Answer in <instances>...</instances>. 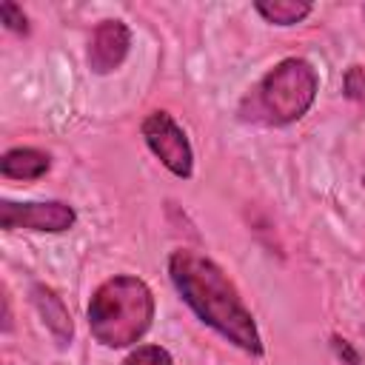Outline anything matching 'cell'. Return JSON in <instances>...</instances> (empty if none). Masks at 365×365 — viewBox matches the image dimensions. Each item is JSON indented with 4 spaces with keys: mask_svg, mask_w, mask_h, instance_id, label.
I'll return each mask as SVG.
<instances>
[{
    "mask_svg": "<svg viewBox=\"0 0 365 365\" xmlns=\"http://www.w3.org/2000/svg\"><path fill=\"white\" fill-rule=\"evenodd\" d=\"M317 91V68L302 57H285L248 88L240 103V120L268 128L291 125L311 111Z\"/></svg>",
    "mask_w": 365,
    "mask_h": 365,
    "instance_id": "3957f363",
    "label": "cell"
},
{
    "mask_svg": "<svg viewBox=\"0 0 365 365\" xmlns=\"http://www.w3.org/2000/svg\"><path fill=\"white\" fill-rule=\"evenodd\" d=\"M86 317L103 348H131L154 322V294L140 277L117 274L94 288Z\"/></svg>",
    "mask_w": 365,
    "mask_h": 365,
    "instance_id": "7a4b0ae2",
    "label": "cell"
},
{
    "mask_svg": "<svg viewBox=\"0 0 365 365\" xmlns=\"http://www.w3.org/2000/svg\"><path fill=\"white\" fill-rule=\"evenodd\" d=\"M362 17H365V9H362Z\"/></svg>",
    "mask_w": 365,
    "mask_h": 365,
    "instance_id": "7c38bea8",
    "label": "cell"
},
{
    "mask_svg": "<svg viewBox=\"0 0 365 365\" xmlns=\"http://www.w3.org/2000/svg\"><path fill=\"white\" fill-rule=\"evenodd\" d=\"M140 134L148 145V151L180 180H188L194 174V148L188 143V134L182 131V125L168 114V111H151L143 125Z\"/></svg>",
    "mask_w": 365,
    "mask_h": 365,
    "instance_id": "277c9868",
    "label": "cell"
},
{
    "mask_svg": "<svg viewBox=\"0 0 365 365\" xmlns=\"http://www.w3.org/2000/svg\"><path fill=\"white\" fill-rule=\"evenodd\" d=\"M168 277L180 299L202 325L251 356L262 354V334L254 322L251 308L211 257L194 248H177L168 257Z\"/></svg>",
    "mask_w": 365,
    "mask_h": 365,
    "instance_id": "6da1fadb",
    "label": "cell"
},
{
    "mask_svg": "<svg viewBox=\"0 0 365 365\" xmlns=\"http://www.w3.org/2000/svg\"><path fill=\"white\" fill-rule=\"evenodd\" d=\"M123 365H174V359L163 345H137Z\"/></svg>",
    "mask_w": 365,
    "mask_h": 365,
    "instance_id": "30bf717a",
    "label": "cell"
},
{
    "mask_svg": "<svg viewBox=\"0 0 365 365\" xmlns=\"http://www.w3.org/2000/svg\"><path fill=\"white\" fill-rule=\"evenodd\" d=\"M31 302H34V308H37V314H40L43 325H46V328H48V334L54 336V342H57L60 348L71 345L74 322H71V314H68V308H66L63 297H60L54 288H48V285H43V282H37V285L31 288Z\"/></svg>",
    "mask_w": 365,
    "mask_h": 365,
    "instance_id": "52a82bcc",
    "label": "cell"
},
{
    "mask_svg": "<svg viewBox=\"0 0 365 365\" xmlns=\"http://www.w3.org/2000/svg\"><path fill=\"white\" fill-rule=\"evenodd\" d=\"M0 20L9 31H17V34H29V17L23 14V9L11 0L0 3Z\"/></svg>",
    "mask_w": 365,
    "mask_h": 365,
    "instance_id": "8fae6325",
    "label": "cell"
},
{
    "mask_svg": "<svg viewBox=\"0 0 365 365\" xmlns=\"http://www.w3.org/2000/svg\"><path fill=\"white\" fill-rule=\"evenodd\" d=\"M51 168V157L34 145H17V148H9L3 157H0V174L6 180H23V182H31V180H40L46 171Z\"/></svg>",
    "mask_w": 365,
    "mask_h": 365,
    "instance_id": "ba28073f",
    "label": "cell"
},
{
    "mask_svg": "<svg viewBox=\"0 0 365 365\" xmlns=\"http://www.w3.org/2000/svg\"><path fill=\"white\" fill-rule=\"evenodd\" d=\"M77 211L63 200L43 202H0V228L3 231H37V234H63L74 228Z\"/></svg>",
    "mask_w": 365,
    "mask_h": 365,
    "instance_id": "5b68a950",
    "label": "cell"
},
{
    "mask_svg": "<svg viewBox=\"0 0 365 365\" xmlns=\"http://www.w3.org/2000/svg\"><path fill=\"white\" fill-rule=\"evenodd\" d=\"M254 11L271 26H297L314 11V6L305 0H257Z\"/></svg>",
    "mask_w": 365,
    "mask_h": 365,
    "instance_id": "9c48e42d",
    "label": "cell"
},
{
    "mask_svg": "<svg viewBox=\"0 0 365 365\" xmlns=\"http://www.w3.org/2000/svg\"><path fill=\"white\" fill-rule=\"evenodd\" d=\"M131 48V29L123 20H103L88 40V68L94 74H111L123 66Z\"/></svg>",
    "mask_w": 365,
    "mask_h": 365,
    "instance_id": "8992f818",
    "label": "cell"
},
{
    "mask_svg": "<svg viewBox=\"0 0 365 365\" xmlns=\"http://www.w3.org/2000/svg\"><path fill=\"white\" fill-rule=\"evenodd\" d=\"M362 182H365V180H362Z\"/></svg>",
    "mask_w": 365,
    "mask_h": 365,
    "instance_id": "4fadbf2b",
    "label": "cell"
}]
</instances>
